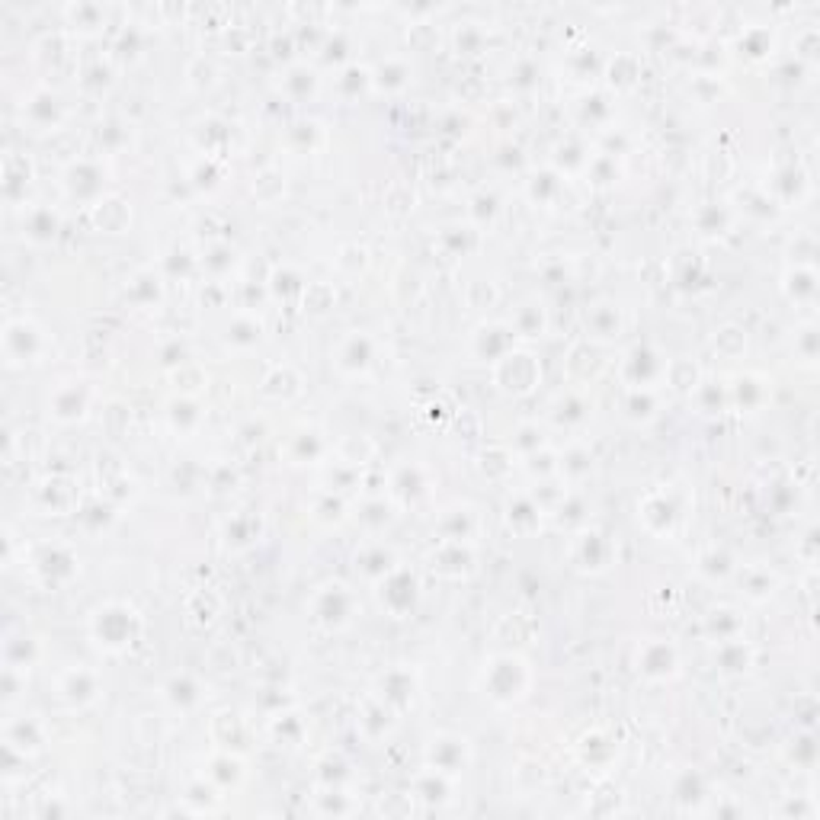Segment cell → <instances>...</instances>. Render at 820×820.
<instances>
[{"label": "cell", "instance_id": "cell-11", "mask_svg": "<svg viewBox=\"0 0 820 820\" xmlns=\"http://www.w3.org/2000/svg\"><path fill=\"white\" fill-rule=\"evenodd\" d=\"M209 776H212V782H221L227 789H235L237 782L244 779V766H241V760L237 756H231V753H221V756H215L212 760V769H209Z\"/></svg>", "mask_w": 820, "mask_h": 820}, {"label": "cell", "instance_id": "cell-14", "mask_svg": "<svg viewBox=\"0 0 820 820\" xmlns=\"http://www.w3.org/2000/svg\"><path fill=\"white\" fill-rule=\"evenodd\" d=\"M227 340H244V343H256L260 340V327L256 324H250V321H237L235 327L227 330Z\"/></svg>", "mask_w": 820, "mask_h": 820}, {"label": "cell", "instance_id": "cell-2", "mask_svg": "<svg viewBox=\"0 0 820 820\" xmlns=\"http://www.w3.org/2000/svg\"><path fill=\"white\" fill-rule=\"evenodd\" d=\"M315 619L327 628H343L352 619V593L343 584L321 586V593L315 596Z\"/></svg>", "mask_w": 820, "mask_h": 820}, {"label": "cell", "instance_id": "cell-3", "mask_svg": "<svg viewBox=\"0 0 820 820\" xmlns=\"http://www.w3.org/2000/svg\"><path fill=\"white\" fill-rule=\"evenodd\" d=\"M491 673L504 676V682H491V696L497 699V702H512V699H520L522 692H526V682H529V670L526 664H522L520 657H512V654H504V657H497L491 664Z\"/></svg>", "mask_w": 820, "mask_h": 820}, {"label": "cell", "instance_id": "cell-7", "mask_svg": "<svg viewBox=\"0 0 820 820\" xmlns=\"http://www.w3.org/2000/svg\"><path fill=\"white\" fill-rule=\"evenodd\" d=\"M96 692H100V689H96V680L87 673V670H71V673L61 680V696H65L67 702H74V705L94 702Z\"/></svg>", "mask_w": 820, "mask_h": 820}, {"label": "cell", "instance_id": "cell-10", "mask_svg": "<svg viewBox=\"0 0 820 820\" xmlns=\"http://www.w3.org/2000/svg\"><path fill=\"white\" fill-rule=\"evenodd\" d=\"M340 366L350 369V372H362V369H369V362H372V343H369V337H362V334H356V337H350L343 346H340Z\"/></svg>", "mask_w": 820, "mask_h": 820}, {"label": "cell", "instance_id": "cell-1", "mask_svg": "<svg viewBox=\"0 0 820 820\" xmlns=\"http://www.w3.org/2000/svg\"><path fill=\"white\" fill-rule=\"evenodd\" d=\"M138 635V615L135 609L122 606V602H112V606H102L94 612V637L102 647L110 651H122L129 647Z\"/></svg>", "mask_w": 820, "mask_h": 820}, {"label": "cell", "instance_id": "cell-9", "mask_svg": "<svg viewBox=\"0 0 820 820\" xmlns=\"http://www.w3.org/2000/svg\"><path fill=\"white\" fill-rule=\"evenodd\" d=\"M414 791H417L414 798H420L423 805H442V801H449V791H452V785H449L446 772H436V769H430V772H423V776L417 779Z\"/></svg>", "mask_w": 820, "mask_h": 820}, {"label": "cell", "instance_id": "cell-6", "mask_svg": "<svg viewBox=\"0 0 820 820\" xmlns=\"http://www.w3.org/2000/svg\"><path fill=\"white\" fill-rule=\"evenodd\" d=\"M637 670L651 680H666L676 673V651L666 641H647L637 654Z\"/></svg>", "mask_w": 820, "mask_h": 820}, {"label": "cell", "instance_id": "cell-5", "mask_svg": "<svg viewBox=\"0 0 820 820\" xmlns=\"http://www.w3.org/2000/svg\"><path fill=\"white\" fill-rule=\"evenodd\" d=\"M381 602L391 609V612H404V609L414 602V596H417V580L410 577L407 571H401V567H391L385 577H381Z\"/></svg>", "mask_w": 820, "mask_h": 820}, {"label": "cell", "instance_id": "cell-8", "mask_svg": "<svg viewBox=\"0 0 820 820\" xmlns=\"http://www.w3.org/2000/svg\"><path fill=\"white\" fill-rule=\"evenodd\" d=\"M51 410H55L58 420H77L87 410V395L77 385H65V388H58L55 397H51Z\"/></svg>", "mask_w": 820, "mask_h": 820}, {"label": "cell", "instance_id": "cell-4", "mask_svg": "<svg viewBox=\"0 0 820 820\" xmlns=\"http://www.w3.org/2000/svg\"><path fill=\"white\" fill-rule=\"evenodd\" d=\"M430 769H436V772H446V776H455V772H461V769L468 766V744L461 737H440L432 740L430 747Z\"/></svg>", "mask_w": 820, "mask_h": 820}, {"label": "cell", "instance_id": "cell-13", "mask_svg": "<svg viewBox=\"0 0 820 820\" xmlns=\"http://www.w3.org/2000/svg\"><path fill=\"white\" fill-rule=\"evenodd\" d=\"M26 231H30V237H36V241H49V237H55V227H58V221H55V215L51 212H32L30 221H26Z\"/></svg>", "mask_w": 820, "mask_h": 820}, {"label": "cell", "instance_id": "cell-12", "mask_svg": "<svg viewBox=\"0 0 820 820\" xmlns=\"http://www.w3.org/2000/svg\"><path fill=\"white\" fill-rule=\"evenodd\" d=\"M164 692H167V699L176 705V709H183V711L199 702V686L190 680V676H174Z\"/></svg>", "mask_w": 820, "mask_h": 820}]
</instances>
